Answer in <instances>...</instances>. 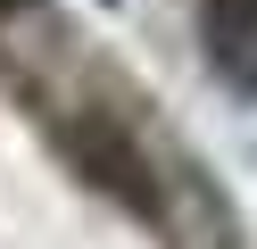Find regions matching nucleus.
<instances>
[{
  "label": "nucleus",
  "mask_w": 257,
  "mask_h": 249,
  "mask_svg": "<svg viewBox=\"0 0 257 249\" xmlns=\"http://www.w3.org/2000/svg\"><path fill=\"white\" fill-rule=\"evenodd\" d=\"M207 58L240 100H257V0H207Z\"/></svg>",
  "instance_id": "nucleus-1"
}]
</instances>
